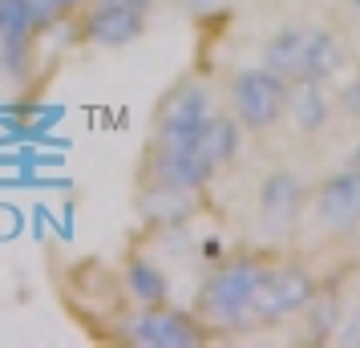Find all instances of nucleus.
I'll use <instances>...</instances> for the list:
<instances>
[{
  "mask_svg": "<svg viewBox=\"0 0 360 348\" xmlns=\"http://www.w3.org/2000/svg\"><path fill=\"white\" fill-rule=\"evenodd\" d=\"M356 4H360V0H356Z\"/></svg>",
  "mask_w": 360,
  "mask_h": 348,
  "instance_id": "obj_18",
  "label": "nucleus"
},
{
  "mask_svg": "<svg viewBox=\"0 0 360 348\" xmlns=\"http://www.w3.org/2000/svg\"><path fill=\"white\" fill-rule=\"evenodd\" d=\"M202 150H207V158L214 166H223L227 158H235V150H239V122L211 114L207 126H202Z\"/></svg>",
  "mask_w": 360,
  "mask_h": 348,
  "instance_id": "obj_14",
  "label": "nucleus"
},
{
  "mask_svg": "<svg viewBox=\"0 0 360 348\" xmlns=\"http://www.w3.org/2000/svg\"><path fill=\"white\" fill-rule=\"evenodd\" d=\"M356 162H360V150H356Z\"/></svg>",
  "mask_w": 360,
  "mask_h": 348,
  "instance_id": "obj_17",
  "label": "nucleus"
},
{
  "mask_svg": "<svg viewBox=\"0 0 360 348\" xmlns=\"http://www.w3.org/2000/svg\"><path fill=\"white\" fill-rule=\"evenodd\" d=\"M146 8H126V4H85L82 37L94 45H126L142 33Z\"/></svg>",
  "mask_w": 360,
  "mask_h": 348,
  "instance_id": "obj_8",
  "label": "nucleus"
},
{
  "mask_svg": "<svg viewBox=\"0 0 360 348\" xmlns=\"http://www.w3.org/2000/svg\"><path fill=\"white\" fill-rule=\"evenodd\" d=\"M126 292H130L142 308H150V304H162L170 288H166V276L150 264V259H130V264H126Z\"/></svg>",
  "mask_w": 360,
  "mask_h": 348,
  "instance_id": "obj_13",
  "label": "nucleus"
},
{
  "mask_svg": "<svg viewBox=\"0 0 360 348\" xmlns=\"http://www.w3.org/2000/svg\"><path fill=\"white\" fill-rule=\"evenodd\" d=\"M85 4H126V8H146L150 0H85Z\"/></svg>",
  "mask_w": 360,
  "mask_h": 348,
  "instance_id": "obj_15",
  "label": "nucleus"
},
{
  "mask_svg": "<svg viewBox=\"0 0 360 348\" xmlns=\"http://www.w3.org/2000/svg\"><path fill=\"white\" fill-rule=\"evenodd\" d=\"M311 211L320 219V227L328 231H348L360 223V166L356 170H344L336 179L320 183L316 199H311Z\"/></svg>",
  "mask_w": 360,
  "mask_h": 348,
  "instance_id": "obj_7",
  "label": "nucleus"
},
{
  "mask_svg": "<svg viewBox=\"0 0 360 348\" xmlns=\"http://www.w3.org/2000/svg\"><path fill=\"white\" fill-rule=\"evenodd\" d=\"M348 110H352V114L360 117V77H356V85L348 89Z\"/></svg>",
  "mask_w": 360,
  "mask_h": 348,
  "instance_id": "obj_16",
  "label": "nucleus"
},
{
  "mask_svg": "<svg viewBox=\"0 0 360 348\" xmlns=\"http://www.w3.org/2000/svg\"><path fill=\"white\" fill-rule=\"evenodd\" d=\"M126 340L142 348H198L202 344V324L179 308L150 304L126 320Z\"/></svg>",
  "mask_w": 360,
  "mask_h": 348,
  "instance_id": "obj_5",
  "label": "nucleus"
},
{
  "mask_svg": "<svg viewBox=\"0 0 360 348\" xmlns=\"http://www.w3.org/2000/svg\"><path fill=\"white\" fill-rule=\"evenodd\" d=\"M211 117V98L198 82H179L158 105V130H202Z\"/></svg>",
  "mask_w": 360,
  "mask_h": 348,
  "instance_id": "obj_10",
  "label": "nucleus"
},
{
  "mask_svg": "<svg viewBox=\"0 0 360 348\" xmlns=\"http://www.w3.org/2000/svg\"><path fill=\"white\" fill-rule=\"evenodd\" d=\"M231 101H235V122L263 134L283 114V82L271 69H243L231 85Z\"/></svg>",
  "mask_w": 360,
  "mask_h": 348,
  "instance_id": "obj_6",
  "label": "nucleus"
},
{
  "mask_svg": "<svg viewBox=\"0 0 360 348\" xmlns=\"http://www.w3.org/2000/svg\"><path fill=\"white\" fill-rule=\"evenodd\" d=\"M300 202H304V186L292 170H276L267 174L259 186V215L263 227H271L276 235H283L300 219Z\"/></svg>",
  "mask_w": 360,
  "mask_h": 348,
  "instance_id": "obj_9",
  "label": "nucleus"
},
{
  "mask_svg": "<svg viewBox=\"0 0 360 348\" xmlns=\"http://www.w3.org/2000/svg\"><path fill=\"white\" fill-rule=\"evenodd\" d=\"M283 114H292L300 130H320L328 122V94L320 82H283Z\"/></svg>",
  "mask_w": 360,
  "mask_h": 348,
  "instance_id": "obj_12",
  "label": "nucleus"
},
{
  "mask_svg": "<svg viewBox=\"0 0 360 348\" xmlns=\"http://www.w3.org/2000/svg\"><path fill=\"white\" fill-rule=\"evenodd\" d=\"M219 166L202 150V130H154L146 150V179L186 191H202Z\"/></svg>",
  "mask_w": 360,
  "mask_h": 348,
  "instance_id": "obj_3",
  "label": "nucleus"
},
{
  "mask_svg": "<svg viewBox=\"0 0 360 348\" xmlns=\"http://www.w3.org/2000/svg\"><path fill=\"white\" fill-rule=\"evenodd\" d=\"M340 65V41L320 29H288V33L271 37L263 49V69H271L279 82H324Z\"/></svg>",
  "mask_w": 360,
  "mask_h": 348,
  "instance_id": "obj_2",
  "label": "nucleus"
},
{
  "mask_svg": "<svg viewBox=\"0 0 360 348\" xmlns=\"http://www.w3.org/2000/svg\"><path fill=\"white\" fill-rule=\"evenodd\" d=\"M316 299V283L300 264H279V267H263L255 296H251V320L259 324H276L288 316L304 312Z\"/></svg>",
  "mask_w": 360,
  "mask_h": 348,
  "instance_id": "obj_4",
  "label": "nucleus"
},
{
  "mask_svg": "<svg viewBox=\"0 0 360 348\" xmlns=\"http://www.w3.org/2000/svg\"><path fill=\"white\" fill-rule=\"evenodd\" d=\"M259 276H263V264L255 255H239V259L223 264L198 288V299H195L198 324L211 332L247 328L251 324V296H255Z\"/></svg>",
  "mask_w": 360,
  "mask_h": 348,
  "instance_id": "obj_1",
  "label": "nucleus"
},
{
  "mask_svg": "<svg viewBox=\"0 0 360 348\" xmlns=\"http://www.w3.org/2000/svg\"><path fill=\"white\" fill-rule=\"evenodd\" d=\"M195 211V191L186 186H170L158 179H146V186L138 191V215L158 227H174Z\"/></svg>",
  "mask_w": 360,
  "mask_h": 348,
  "instance_id": "obj_11",
  "label": "nucleus"
}]
</instances>
